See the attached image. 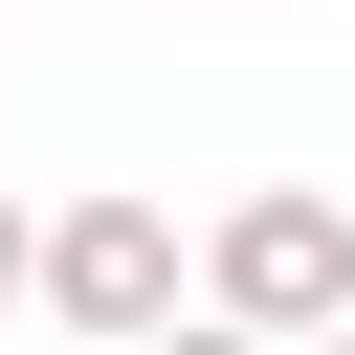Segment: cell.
<instances>
[{"label":"cell","mask_w":355,"mask_h":355,"mask_svg":"<svg viewBox=\"0 0 355 355\" xmlns=\"http://www.w3.org/2000/svg\"><path fill=\"white\" fill-rule=\"evenodd\" d=\"M200 311L266 333V355H333V333H355V200H333V178H244V200L200 222Z\"/></svg>","instance_id":"1"},{"label":"cell","mask_w":355,"mask_h":355,"mask_svg":"<svg viewBox=\"0 0 355 355\" xmlns=\"http://www.w3.org/2000/svg\"><path fill=\"white\" fill-rule=\"evenodd\" d=\"M44 311H67L89 355H155V333L200 311V244H178V200H67V222H44Z\"/></svg>","instance_id":"2"},{"label":"cell","mask_w":355,"mask_h":355,"mask_svg":"<svg viewBox=\"0 0 355 355\" xmlns=\"http://www.w3.org/2000/svg\"><path fill=\"white\" fill-rule=\"evenodd\" d=\"M0 311H44V222H22V200H0Z\"/></svg>","instance_id":"3"},{"label":"cell","mask_w":355,"mask_h":355,"mask_svg":"<svg viewBox=\"0 0 355 355\" xmlns=\"http://www.w3.org/2000/svg\"><path fill=\"white\" fill-rule=\"evenodd\" d=\"M155 355H266V333H222V311H178V333H155Z\"/></svg>","instance_id":"4"},{"label":"cell","mask_w":355,"mask_h":355,"mask_svg":"<svg viewBox=\"0 0 355 355\" xmlns=\"http://www.w3.org/2000/svg\"><path fill=\"white\" fill-rule=\"evenodd\" d=\"M333 355H355V333H333Z\"/></svg>","instance_id":"5"}]
</instances>
